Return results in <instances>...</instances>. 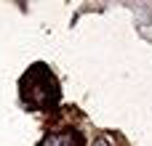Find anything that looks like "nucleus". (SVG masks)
I'll use <instances>...</instances> for the list:
<instances>
[{
  "label": "nucleus",
  "mask_w": 152,
  "mask_h": 146,
  "mask_svg": "<svg viewBox=\"0 0 152 146\" xmlns=\"http://www.w3.org/2000/svg\"><path fill=\"white\" fill-rule=\"evenodd\" d=\"M40 146H80L77 133H53L48 138H43Z\"/></svg>",
  "instance_id": "nucleus-1"
},
{
  "label": "nucleus",
  "mask_w": 152,
  "mask_h": 146,
  "mask_svg": "<svg viewBox=\"0 0 152 146\" xmlns=\"http://www.w3.org/2000/svg\"><path fill=\"white\" fill-rule=\"evenodd\" d=\"M110 144H112V138H110V136H102V138H96L94 146H110Z\"/></svg>",
  "instance_id": "nucleus-2"
}]
</instances>
